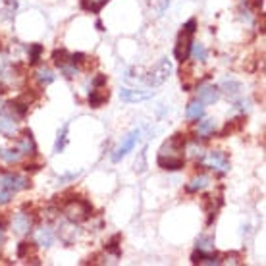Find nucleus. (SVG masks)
I'll use <instances>...</instances> for the list:
<instances>
[{
    "label": "nucleus",
    "mask_w": 266,
    "mask_h": 266,
    "mask_svg": "<svg viewBox=\"0 0 266 266\" xmlns=\"http://www.w3.org/2000/svg\"><path fill=\"white\" fill-rule=\"evenodd\" d=\"M91 213H93V207L85 199H71L64 205V216H66V220H70L73 224H81L89 220Z\"/></svg>",
    "instance_id": "1"
},
{
    "label": "nucleus",
    "mask_w": 266,
    "mask_h": 266,
    "mask_svg": "<svg viewBox=\"0 0 266 266\" xmlns=\"http://www.w3.org/2000/svg\"><path fill=\"white\" fill-rule=\"evenodd\" d=\"M170 73H172V62L168 58H162L159 64L145 75V83H147V87L157 89L170 77Z\"/></svg>",
    "instance_id": "2"
},
{
    "label": "nucleus",
    "mask_w": 266,
    "mask_h": 266,
    "mask_svg": "<svg viewBox=\"0 0 266 266\" xmlns=\"http://www.w3.org/2000/svg\"><path fill=\"white\" fill-rule=\"evenodd\" d=\"M31 187V179L21 174H14V172H6L0 176V189H6L10 193H19L23 189Z\"/></svg>",
    "instance_id": "3"
},
{
    "label": "nucleus",
    "mask_w": 266,
    "mask_h": 266,
    "mask_svg": "<svg viewBox=\"0 0 266 266\" xmlns=\"http://www.w3.org/2000/svg\"><path fill=\"white\" fill-rule=\"evenodd\" d=\"M207 168H211L214 170L216 174H226V172H230V159H228V155L224 153V151H209L203 160H201Z\"/></svg>",
    "instance_id": "4"
},
{
    "label": "nucleus",
    "mask_w": 266,
    "mask_h": 266,
    "mask_svg": "<svg viewBox=\"0 0 266 266\" xmlns=\"http://www.w3.org/2000/svg\"><path fill=\"white\" fill-rule=\"evenodd\" d=\"M18 120L19 118L16 114H12L8 108L4 106L0 110V133H2L4 137H8V139H14L19 131Z\"/></svg>",
    "instance_id": "5"
},
{
    "label": "nucleus",
    "mask_w": 266,
    "mask_h": 266,
    "mask_svg": "<svg viewBox=\"0 0 266 266\" xmlns=\"http://www.w3.org/2000/svg\"><path fill=\"white\" fill-rule=\"evenodd\" d=\"M139 137H141V131H139V129H133L131 133H127V135L124 137V141L120 143V145H118V149L114 151V155H112V162H120L127 153H131V151H133V147H135L137 141H139Z\"/></svg>",
    "instance_id": "6"
},
{
    "label": "nucleus",
    "mask_w": 266,
    "mask_h": 266,
    "mask_svg": "<svg viewBox=\"0 0 266 266\" xmlns=\"http://www.w3.org/2000/svg\"><path fill=\"white\" fill-rule=\"evenodd\" d=\"M191 43H193V35H189V33H185V31L179 33L176 47H174V56H176V60L179 64L187 62L189 51H191Z\"/></svg>",
    "instance_id": "7"
},
{
    "label": "nucleus",
    "mask_w": 266,
    "mask_h": 266,
    "mask_svg": "<svg viewBox=\"0 0 266 266\" xmlns=\"http://www.w3.org/2000/svg\"><path fill=\"white\" fill-rule=\"evenodd\" d=\"M33 222H35L33 216H29L25 213H18L12 216V230L18 235H27L29 231L33 230Z\"/></svg>",
    "instance_id": "8"
},
{
    "label": "nucleus",
    "mask_w": 266,
    "mask_h": 266,
    "mask_svg": "<svg viewBox=\"0 0 266 266\" xmlns=\"http://www.w3.org/2000/svg\"><path fill=\"white\" fill-rule=\"evenodd\" d=\"M220 91L230 99V101H237V99H241L243 97V85L237 81V79H231V77H226L222 83H220Z\"/></svg>",
    "instance_id": "9"
},
{
    "label": "nucleus",
    "mask_w": 266,
    "mask_h": 266,
    "mask_svg": "<svg viewBox=\"0 0 266 266\" xmlns=\"http://www.w3.org/2000/svg\"><path fill=\"white\" fill-rule=\"evenodd\" d=\"M18 147L19 151H21V155L25 157V155H35L37 153V145H35V139H33V133H31V129H23L21 131V135L18 137Z\"/></svg>",
    "instance_id": "10"
},
{
    "label": "nucleus",
    "mask_w": 266,
    "mask_h": 266,
    "mask_svg": "<svg viewBox=\"0 0 266 266\" xmlns=\"http://www.w3.org/2000/svg\"><path fill=\"white\" fill-rule=\"evenodd\" d=\"M220 99V89L216 85H201L197 89V101L203 105H214Z\"/></svg>",
    "instance_id": "11"
},
{
    "label": "nucleus",
    "mask_w": 266,
    "mask_h": 266,
    "mask_svg": "<svg viewBox=\"0 0 266 266\" xmlns=\"http://www.w3.org/2000/svg\"><path fill=\"white\" fill-rule=\"evenodd\" d=\"M58 235H60V239H62V243H66V245H71V243H75V239L79 237V228L73 224V222H64V224H60V228H58Z\"/></svg>",
    "instance_id": "12"
},
{
    "label": "nucleus",
    "mask_w": 266,
    "mask_h": 266,
    "mask_svg": "<svg viewBox=\"0 0 266 266\" xmlns=\"http://www.w3.org/2000/svg\"><path fill=\"white\" fill-rule=\"evenodd\" d=\"M153 97V91H137V89H122L120 99L124 103H143Z\"/></svg>",
    "instance_id": "13"
},
{
    "label": "nucleus",
    "mask_w": 266,
    "mask_h": 266,
    "mask_svg": "<svg viewBox=\"0 0 266 266\" xmlns=\"http://www.w3.org/2000/svg\"><path fill=\"white\" fill-rule=\"evenodd\" d=\"M35 241H37V245H41V247H45V249L51 247V245H53V241H54L53 226H49V224L41 226V228L35 231Z\"/></svg>",
    "instance_id": "14"
},
{
    "label": "nucleus",
    "mask_w": 266,
    "mask_h": 266,
    "mask_svg": "<svg viewBox=\"0 0 266 266\" xmlns=\"http://www.w3.org/2000/svg\"><path fill=\"white\" fill-rule=\"evenodd\" d=\"M157 162H159V166L162 170H168V172H177V170L185 168L183 157H172V159H160V157H157Z\"/></svg>",
    "instance_id": "15"
},
{
    "label": "nucleus",
    "mask_w": 266,
    "mask_h": 266,
    "mask_svg": "<svg viewBox=\"0 0 266 266\" xmlns=\"http://www.w3.org/2000/svg\"><path fill=\"white\" fill-rule=\"evenodd\" d=\"M203 120V118H201ZM214 133H216V122H214L213 118H207V120H203V122H199L197 125V135L201 137V139H211Z\"/></svg>",
    "instance_id": "16"
},
{
    "label": "nucleus",
    "mask_w": 266,
    "mask_h": 266,
    "mask_svg": "<svg viewBox=\"0 0 266 266\" xmlns=\"http://www.w3.org/2000/svg\"><path fill=\"white\" fill-rule=\"evenodd\" d=\"M209 185H211V177L205 176V174H199V176H195L189 181V185L185 187V191H187V193H199V191L207 189Z\"/></svg>",
    "instance_id": "17"
},
{
    "label": "nucleus",
    "mask_w": 266,
    "mask_h": 266,
    "mask_svg": "<svg viewBox=\"0 0 266 266\" xmlns=\"http://www.w3.org/2000/svg\"><path fill=\"white\" fill-rule=\"evenodd\" d=\"M185 116H187V120H201V118H205V105L201 103V101H191L189 105H187V110H185Z\"/></svg>",
    "instance_id": "18"
},
{
    "label": "nucleus",
    "mask_w": 266,
    "mask_h": 266,
    "mask_svg": "<svg viewBox=\"0 0 266 266\" xmlns=\"http://www.w3.org/2000/svg\"><path fill=\"white\" fill-rule=\"evenodd\" d=\"M189 56L199 62V64H205L207 62V58H209V51H207V47L203 45V43H191V51H189Z\"/></svg>",
    "instance_id": "19"
},
{
    "label": "nucleus",
    "mask_w": 266,
    "mask_h": 266,
    "mask_svg": "<svg viewBox=\"0 0 266 266\" xmlns=\"http://www.w3.org/2000/svg\"><path fill=\"white\" fill-rule=\"evenodd\" d=\"M35 79L37 83L41 85V87H47V85H51L54 81V73L51 68H47V66H41L39 70L35 71Z\"/></svg>",
    "instance_id": "20"
},
{
    "label": "nucleus",
    "mask_w": 266,
    "mask_h": 266,
    "mask_svg": "<svg viewBox=\"0 0 266 266\" xmlns=\"http://www.w3.org/2000/svg\"><path fill=\"white\" fill-rule=\"evenodd\" d=\"M0 159L4 160L6 164H18L19 160L23 159V155H21V151L18 147H14V149H0Z\"/></svg>",
    "instance_id": "21"
},
{
    "label": "nucleus",
    "mask_w": 266,
    "mask_h": 266,
    "mask_svg": "<svg viewBox=\"0 0 266 266\" xmlns=\"http://www.w3.org/2000/svg\"><path fill=\"white\" fill-rule=\"evenodd\" d=\"M108 91L105 93V91H99V89H95V91H91L89 93V106L91 108H101L105 103L108 101Z\"/></svg>",
    "instance_id": "22"
},
{
    "label": "nucleus",
    "mask_w": 266,
    "mask_h": 266,
    "mask_svg": "<svg viewBox=\"0 0 266 266\" xmlns=\"http://www.w3.org/2000/svg\"><path fill=\"white\" fill-rule=\"evenodd\" d=\"M68 131H70V124H64L62 129L58 131V137H56V143H54V153H62L68 145Z\"/></svg>",
    "instance_id": "23"
},
{
    "label": "nucleus",
    "mask_w": 266,
    "mask_h": 266,
    "mask_svg": "<svg viewBox=\"0 0 266 266\" xmlns=\"http://www.w3.org/2000/svg\"><path fill=\"white\" fill-rule=\"evenodd\" d=\"M197 249L203 253H214V235H201L197 239Z\"/></svg>",
    "instance_id": "24"
},
{
    "label": "nucleus",
    "mask_w": 266,
    "mask_h": 266,
    "mask_svg": "<svg viewBox=\"0 0 266 266\" xmlns=\"http://www.w3.org/2000/svg\"><path fill=\"white\" fill-rule=\"evenodd\" d=\"M70 56L71 54L66 51V49H56L53 53V62L56 68H62L64 64H68L70 62Z\"/></svg>",
    "instance_id": "25"
},
{
    "label": "nucleus",
    "mask_w": 266,
    "mask_h": 266,
    "mask_svg": "<svg viewBox=\"0 0 266 266\" xmlns=\"http://www.w3.org/2000/svg\"><path fill=\"white\" fill-rule=\"evenodd\" d=\"M27 53H29V64H39V60L43 56V45H39V43L29 45Z\"/></svg>",
    "instance_id": "26"
},
{
    "label": "nucleus",
    "mask_w": 266,
    "mask_h": 266,
    "mask_svg": "<svg viewBox=\"0 0 266 266\" xmlns=\"http://www.w3.org/2000/svg\"><path fill=\"white\" fill-rule=\"evenodd\" d=\"M18 10V2L16 0H4V10H2V14H4V18L10 19L12 18V14Z\"/></svg>",
    "instance_id": "27"
},
{
    "label": "nucleus",
    "mask_w": 266,
    "mask_h": 266,
    "mask_svg": "<svg viewBox=\"0 0 266 266\" xmlns=\"http://www.w3.org/2000/svg\"><path fill=\"white\" fill-rule=\"evenodd\" d=\"M60 71H62V73H64V75H66L68 79H73V77H75V75L79 73V68H77L75 64H71V62H68V64H64V66L60 68Z\"/></svg>",
    "instance_id": "28"
},
{
    "label": "nucleus",
    "mask_w": 266,
    "mask_h": 266,
    "mask_svg": "<svg viewBox=\"0 0 266 266\" xmlns=\"http://www.w3.org/2000/svg\"><path fill=\"white\" fill-rule=\"evenodd\" d=\"M145 168H147V149H143L141 153H139V160L135 162V170L141 174L145 172Z\"/></svg>",
    "instance_id": "29"
},
{
    "label": "nucleus",
    "mask_w": 266,
    "mask_h": 266,
    "mask_svg": "<svg viewBox=\"0 0 266 266\" xmlns=\"http://www.w3.org/2000/svg\"><path fill=\"white\" fill-rule=\"evenodd\" d=\"M189 153H191V157H193L195 160H199V162H201V160H203V157H205V151H203V149L197 145V141L193 143L191 147H189Z\"/></svg>",
    "instance_id": "30"
},
{
    "label": "nucleus",
    "mask_w": 266,
    "mask_h": 266,
    "mask_svg": "<svg viewBox=\"0 0 266 266\" xmlns=\"http://www.w3.org/2000/svg\"><path fill=\"white\" fill-rule=\"evenodd\" d=\"M168 4H170V0H155V14H157V16H162V14L166 12Z\"/></svg>",
    "instance_id": "31"
},
{
    "label": "nucleus",
    "mask_w": 266,
    "mask_h": 266,
    "mask_svg": "<svg viewBox=\"0 0 266 266\" xmlns=\"http://www.w3.org/2000/svg\"><path fill=\"white\" fill-rule=\"evenodd\" d=\"M85 60H87V56L83 53H75L70 56V62L71 64H75V66H81V64H85Z\"/></svg>",
    "instance_id": "32"
},
{
    "label": "nucleus",
    "mask_w": 266,
    "mask_h": 266,
    "mask_svg": "<svg viewBox=\"0 0 266 266\" xmlns=\"http://www.w3.org/2000/svg\"><path fill=\"white\" fill-rule=\"evenodd\" d=\"M183 31H185V33H189V35H193V33L197 31V19L195 18L189 19V21L183 25Z\"/></svg>",
    "instance_id": "33"
},
{
    "label": "nucleus",
    "mask_w": 266,
    "mask_h": 266,
    "mask_svg": "<svg viewBox=\"0 0 266 266\" xmlns=\"http://www.w3.org/2000/svg\"><path fill=\"white\" fill-rule=\"evenodd\" d=\"M106 85V75H103V73H99L95 79H93V87L95 89H101Z\"/></svg>",
    "instance_id": "34"
},
{
    "label": "nucleus",
    "mask_w": 266,
    "mask_h": 266,
    "mask_svg": "<svg viewBox=\"0 0 266 266\" xmlns=\"http://www.w3.org/2000/svg\"><path fill=\"white\" fill-rule=\"evenodd\" d=\"M27 253H29V243L21 241V243L18 245V259H25V257H27Z\"/></svg>",
    "instance_id": "35"
},
{
    "label": "nucleus",
    "mask_w": 266,
    "mask_h": 266,
    "mask_svg": "<svg viewBox=\"0 0 266 266\" xmlns=\"http://www.w3.org/2000/svg\"><path fill=\"white\" fill-rule=\"evenodd\" d=\"M12 197H14V193H10L6 189H0V205H8L12 201Z\"/></svg>",
    "instance_id": "36"
},
{
    "label": "nucleus",
    "mask_w": 266,
    "mask_h": 266,
    "mask_svg": "<svg viewBox=\"0 0 266 266\" xmlns=\"http://www.w3.org/2000/svg\"><path fill=\"white\" fill-rule=\"evenodd\" d=\"M41 170V162H27L23 166V172H39Z\"/></svg>",
    "instance_id": "37"
},
{
    "label": "nucleus",
    "mask_w": 266,
    "mask_h": 266,
    "mask_svg": "<svg viewBox=\"0 0 266 266\" xmlns=\"http://www.w3.org/2000/svg\"><path fill=\"white\" fill-rule=\"evenodd\" d=\"M226 263H231V265H239L241 263V255L239 253H231L226 257Z\"/></svg>",
    "instance_id": "38"
},
{
    "label": "nucleus",
    "mask_w": 266,
    "mask_h": 266,
    "mask_svg": "<svg viewBox=\"0 0 266 266\" xmlns=\"http://www.w3.org/2000/svg\"><path fill=\"white\" fill-rule=\"evenodd\" d=\"M8 68V58H6V54L0 53V73H4Z\"/></svg>",
    "instance_id": "39"
},
{
    "label": "nucleus",
    "mask_w": 266,
    "mask_h": 266,
    "mask_svg": "<svg viewBox=\"0 0 266 266\" xmlns=\"http://www.w3.org/2000/svg\"><path fill=\"white\" fill-rule=\"evenodd\" d=\"M91 2H95V4H97V6H99V8H103V6H105V4H106L108 0H91Z\"/></svg>",
    "instance_id": "40"
},
{
    "label": "nucleus",
    "mask_w": 266,
    "mask_h": 266,
    "mask_svg": "<svg viewBox=\"0 0 266 266\" xmlns=\"http://www.w3.org/2000/svg\"><path fill=\"white\" fill-rule=\"evenodd\" d=\"M263 2H265V0H253V6H255V8H261Z\"/></svg>",
    "instance_id": "41"
},
{
    "label": "nucleus",
    "mask_w": 266,
    "mask_h": 266,
    "mask_svg": "<svg viewBox=\"0 0 266 266\" xmlns=\"http://www.w3.org/2000/svg\"><path fill=\"white\" fill-rule=\"evenodd\" d=\"M97 29H99V31H105V25H103V21H97Z\"/></svg>",
    "instance_id": "42"
},
{
    "label": "nucleus",
    "mask_w": 266,
    "mask_h": 266,
    "mask_svg": "<svg viewBox=\"0 0 266 266\" xmlns=\"http://www.w3.org/2000/svg\"><path fill=\"white\" fill-rule=\"evenodd\" d=\"M0 239H2V222H0Z\"/></svg>",
    "instance_id": "43"
}]
</instances>
